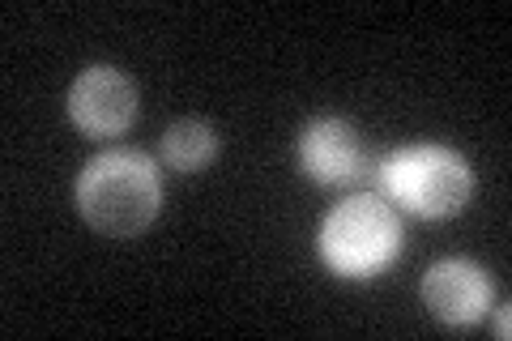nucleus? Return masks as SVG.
Wrapping results in <instances>:
<instances>
[{
	"instance_id": "3",
	"label": "nucleus",
	"mask_w": 512,
	"mask_h": 341,
	"mask_svg": "<svg viewBox=\"0 0 512 341\" xmlns=\"http://www.w3.org/2000/svg\"><path fill=\"white\" fill-rule=\"evenodd\" d=\"M316 252L338 278H372L402 252V222L380 197H350L320 222Z\"/></svg>"
},
{
	"instance_id": "4",
	"label": "nucleus",
	"mask_w": 512,
	"mask_h": 341,
	"mask_svg": "<svg viewBox=\"0 0 512 341\" xmlns=\"http://www.w3.org/2000/svg\"><path fill=\"white\" fill-rule=\"evenodd\" d=\"M69 120L86 137H120L137 120V86L111 64H90L69 86Z\"/></svg>"
},
{
	"instance_id": "1",
	"label": "nucleus",
	"mask_w": 512,
	"mask_h": 341,
	"mask_svg": "<svg viewBox=\"0 0 512 341\" xmlns=\"http://www.w3.org/2000/svg\"><path fill=\"white\" fill-rule=\"evenodd\" d=\"M77 214L107 239H137L163 209V180L137 150H107L77 175Z\"/></svg>"
},
{
	"instance_id": "2",
	"label": "nucleus",
	"mask_w": 512,
	"mask_h": 341,
	"mask_svg": "<svg viewBox=\"0 0 512 341\" xmlns=\"http://www.w3.org/2000/svg\"><path fill=\"white\" fill-rule=\"evenodd\" d=\"M380 192L419 218H453L474 192V171L448 145H406L380 162Z\"/></svg>"
},
{
	"instance_id": "5",
	"label": "nucleus",
	"mask_w": 512,
	"mask_h": 341,
	"mask_svg": "<svg viewBox=\"0 0 512 341\" xmlns=\"http://www.w3.org/2000/svg\"><path fill=\"white\" fill-rule=\"evenodd\" d=\"M299 162L316 184H355L367 175V141L350 120L320 116L299 133Z\"/></svg>"
},
{
	"instance_id": "7",
	"label": "nucleus",
	"mask_w": 512,
	"mask_h": 341,
	"mask_svg": "<svg viewBox=\"0 0 512 341\" xmlns=\"http://www.w3.org/2000/svg\"><path fill=\"white\" fill-rule=\"evenodd\" d=\"M218 158V133L205 120H175L163 133V162L175 171H205Z\"/></svg>"
},
{
	"instance_id": "6",
	"label": "nucleus",
	"mask_w": 512,
	"mask_h": 341,
	"mask_svg": "<svg viewBox=\"0 0 512 341\" xmlns=\"http://www.w3.org/2000/svg\"><path fill=\"white\" fill-rule=\"evenodd\" d=\"M487 299H491L487 273L478 269L474 261H461V256L431 265L427 278H423L427 312L436 316L440 324H453V329H461V324H474L478 316L487 312Z\"/></svg>"
},
{
	"instance_id": "8",
	"label": "nucleus",
	"mask_w": 512,
	"mask_h": 341,
	"mask_svg": "<svg viewBox=\"0 0 512 341\" xmlns=\"http://www.w3.org/2000/svg\"><path fill=\"white\" fill-rule=\"evenodd\" d=\"M495 333H500V337H508V303L500 307V316H495Z\"/></svg>"
}]
</instances>
